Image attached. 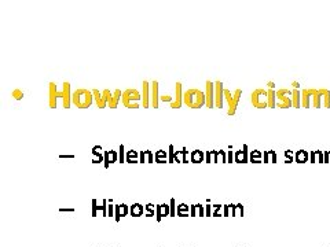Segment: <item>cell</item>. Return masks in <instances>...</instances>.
I'll use <instances>...</instances> for the list:
<instances>
[{"label":"cell","instance_id":"6da1fadb","mask_svg":"<svg viewBox=\"0 0 330 247\" xmlns=\"http://www.w3.org/2000/svg\"><path fill=\"white\" fill-rule=\"evenodd\" d=\"M183 103L190 109H200L206 104L205 92L198 88H190L183 93Z\"/></svg>","mask_w":330,"mask_h":247},{"label":"cell","instance_id":"7a4b0ae2","mask_svg":"<svg viewBox=\"0 0 330 247\" xmlns=\"http://www.w3.org/2000/svg\"><path fill=\"white\" fill-rule=\"evenodd\" d=\"M94 103L92 91L87 88H79L74 92H72V104L79 109H88Z\"/></svg>","mask_w":330,"mask_h":247},{"label":"cell","instance_id":"3957f363","mask_svg":"<svg viewBox=\"0 0 330 247\" xmlns=\"http://www.w3.org/2000/svg\"><path fill=\"white\" fill-rule=\"evenodd\" d=\"M121 102L127 109H139L142 102V93L135 88H128L123 92Z\"/></svg>","mask_w":330,"mask_h":247},{"label":"cell","instance_id":"277c9868","mask_svg":"<svg viewBox=\"0 0 330 247\" xmlns=\"http://www.w3.org/2000/svg\"><path fill=\"white\" fill-rule=\"evenodd\" d=\"M242 95V89H235L234 92L231 93V91H228L227 88H224V100L227 102V114L228 116H234L235 111H237L239 99H241Z\"/></svg>","mask_w":330,"mask_h":247},{"label":"cell","instance_id":"5b68a950","mask_svg":"<svg viewBox=\"0 0 330 247\" xmlns=\"http://www.w3.org/2000/svg\"><path fill=\"white\" fill-rule=\"evenodd\" d=\"M251 103L256 109H266L268 107V99H267V89L257 88L251 93Z\"/></svg>","mask_w":330,"mask_h":247},{"label":"cell","instance_id":"8992f818","mask_svg":"<svg viewBox=\"0 0 330 247\" xmlns=\"http://www.w3.org/2000/svg\"><path fill=\"white\" fill-rule=\"evenodd\" d=\"M292 91L287 88H281L277 91V107L279 109H287L292 107Z\"/></svg>","mask_w":330,"mask_h":247},{"label":"cell","instance_id":"52a82bcc","mask_svg":"<svg viewBox=\"0 0 330 247\" xmlns=\"http://www.w3.org/2000/svg\"><path fill=\"white\" fill-rule=\"evenodd\" d=\"M58 99H62V104H63L65 109H70L72 106V91H70V82L65 81L62 84V91L57 92Z\"/></svg>","mask_w":330,"mask_h":247},{"label":"cell","instance_id":"ba28073f","mask_svg":"<svg viewBox=\"0 0 330 247\" xmlns=\"http://www.w3.org/2000/svg\"><path fill=\"white\" fill-rule=\"evenodd\" d=\"M92 91V95H94V102H95L96 107H99V109H105L107 107V100H109V95L112 92H110V89H103V91H98V89H91Z\"/></svg>","mask_w":330,"mask_h":247},{"label":"cell","instance_id":"9c48e42d","mask_svg":"<svg viewBox=\"0 0 330 247\" xmlns=\"http://www.w3.org/2000/svg\"><path fill=\"white\" fill-rule=\"evenodd\" d=\"M205 98H206V104L205 106L208 109H213L215 107V82L206 80L205 81Z\"/></svg>","mask_w":330,"mask_h":247},{"label":"cell","instance_id":"30bf717a","mask_svg":"<svg viewBox=\"0 0 330 247\" xmlns=\"http://www.w3.org/2000/svg\"><path fill=\"white\" fill-rule=\"evenodd\" d=\"M183 85L180 81H176L175 84V95H173V102L171 103V109H180L183 104Z\"/></svg>","mask_w":330,"mask_h":247},{"label":"cell","instance_id":"8fae6325","mask_svg":"<svg viewBox=\"0 0 330 247\" xmlns=\"http://www.w3.org/2000/svg\"><path fill=\"white\" fill-rule=\"evenodd\" d=\"M223 100H224V86L221 81L215 82V107L221 109L223 107Z\"/></svg>","mask_w":330,"mask_h":247},{"label":"cell","instance_id":"7c38bea8","mask_svg":"<svg viewBox=\"0 0 330 247\" xmlns=\"http://www.w3.org/2000/svg\"><path fill=\"white\" fill-rule=\"evenodd\" d=\"M151 88H150V106L153 109H158L160 107V91H158V81L157 80H154V81L150 82Z\"/></svg>","mask_w":330,"mask_h":247},{"label":"cell","instance_id":"4fadbf2b","mask_svg":"<svg viewBox=\"0 0 330 247\" xmlns=\"http://www.w3.org/2000/svg\"><path fill=\"white\" fill-rule=\"evenodd\" d=\"M150 82L147 81V80H143L142 81V104H143V109H147V107H151L150 106Z\"/></svg>","mask_w":330,"mask_h":247},{"label":"cell","instance_id":"5bb4252c","mask_svg":"<svg viewBox=\"0 0 330 247\" xmlns=\"http://www.w3.org/2000/svg\"><path fill=\"white\" fill-rule=\"evenodd\" d=\"M57 84H55L54 81H51L50 84H48V106L51 107V109H55L57 107V103H58V96H57Z\"/></svg>","mask_w":330,"mask_h":247},{"label":"cell","instance_id":"9a60e30c","mask_svg":"<svg viewBox=\"0 0 330 247\" xmlns=\"http://www.w3.org/2000/svg\"><path fill=\"white\" fill-rule=\"evenodd\" d=\"M121 96H123V92H121V89H114V91L109 95L107 106H109L110 109H116V107L119 106L120 100H121Z\"/></svg>","mask_w":330,"mask_h":247},{"label":"cell","instance_id":"2e32d148","mask_svg":"<svg viewBox=\"0 0 330 247\" xmlns=\"http://www.w3.org/2000/svg\"><path fill=\"white\" fill-rule=\"evenodd\" d=\"M168 215H171V207H169V205H157V210H155V220L158 222L162 220V217H168Z\"/></svg>","mask_w":330,"mask_h":247},{"label":"cell","instance_id":"e0dca14e","mask_svg":"<svg viewBox=\"0 0 330 247\" xmlns=\"http://www.w3.org/2000/svg\"><path fill=\"white\" fill-rule=\"evenodd\" d=\"M249 161V151H248V146H244L241 151H235L234 152V162L238 163H245Z\"/></svg>","mask_w":330,"mask_h":247},{"label":"cell","instance_id":"ac0fdd59","mask_svg":"<svg viewBox=\"0 0 330 247\" xmlns=\"http://www.w3.org/2000/svg\"><path fill=\"white\" fill-rule=\"evenodd\" d=\"M205 161V152L201 150H194L190 154V162L191 163H201Z\"/></svg>","mask_w":330,"mask_h":247},{"label":"cell","instance_id":"d6986e66","mask_svg":"<svg viewBox=\"0 0 330 247\" xmlns=\"http://www.w3.org/2000/svg\"><path fill=\"white\" fill-rule=\"evenodd\" d=\"M311 106V88H305L301 91V107H310Z\"/></svg>","mask_w":330,"mask_h":247},{"label":"cell","instance_id":"ffe728a7","mask_svg":"<svg viewBox=\"0 0 330 247\" xmlns=\"http://www.w3.org/2000/svg\"><path fill=\"white\" fill-rule=\"evenodd\" d=\"M129 214L132 217H140V215H143V206L140 203H134L132 206H129Z\"/></svg>","mask_w":330,"mask_h":247},{"label":"cell","instance_id":"44dd1931","mask_svg":"<svg viewBox=\"0 0 330 247\" xmlns=\"http://www.w3.org/2000/svg\"><path fill=\"white\" fill-rule=\"evenodd\" d=\"M125 162H128V163H139V152L135 151V150H129V151H127Z\"/></svg>","mask_w":330,"mask_h":247},{"label":"cell","instance_id":"7402d4cb","mask_svg":"<svg viewBox=\"0 0 330 247\" xmlns=\"http://www.w3.org/2000/svg\"><path fill=\"white\" fill-rule=\"evenodd\" d=\"M292 103H293V107H296V109L301 106V91H298V89L292 91Z\"/></svg>","mask_w":330,"mask_h":247},{"label":"cell","instance_id":"603a6c76","mask_svg":"<svg viewBox=\"0 0 330 247\" xmlns=\"http://www.w3.org/2000/svg\"><path fill=\"white\" fill-rule=\"evenodd\" d=\"M267 99H268V107H277V91L275 89H267Z\"/></svg>","mask_w":330,"mask_h":247},{"label":"cell","instance_id":"cb8c5ba5","mask_svg":"<svg viewBox=\"0 0 330 247\" xmlns=\"http://www.w3.org/2000/svg\"><path fill=\"white\" fill-rule=\"evenodd\" d=\"M231 214H232V217H242V215H244V206H242L241 203L232 205V206H231Z\"/></svg>","mask_w":330,"mask_h":247},{"label":"cell","instance_id":"d4e9b609","mask_svg":"<svg viewBox=\"0 0 330 247\" xmlns=\"http://www.w3.org/2000/svg\"><path fill=\"white\" fill-rule=\"evenodd\" d=\"M205 162L217 163V151H205Z\"/></svg>","mask_w":330,"mask_h":247},{"label":"cell","instance_id":"484cf974","mask_svg":"<svg viewBox=\"0 0 330 247\" xmlns=\"http://www.w3.org/2000/svg\"><path fill=\"white\" fill-rule=\"evenodd\" d=\"M261 156H263L261 152L255 150V151H251V154H249V161L253 163H260L261 162Z\"/></svg>","mask_w":330,"mask_h":247},{"label":"cell","instance_id":"4316f807","mask_svg":"<svg viewBox=\"0 0 330 247\" xmlns=\"http://www.w3.org/2000/svg\"><path fill=\"white\" fill-rule=\"evenodd\" d=\"M308 156H310V154H308L307 151H304V150H301V151H297V154H296V162H298V163L307 162L308 161Z\"/></svg>","mask_w":330,"mask_h":247},{"label":"cell","instance_id":"83f0119b","mask_svg":"<svg viewBox=\"0 0 330 247\" xmlns=\"http://www.w3.org/2000/svg\"><path fill=\"white\" fill-rule=\"evenodd\" d=\"M92 163H100V162H105V154L102 151H92Z\"/></svg>","mask_w":330,"mask_h":247},{"label":"cell","instance_id":"f1b7e54d","mask_svg":"<svg viewBox=\"0 0 330 247\" xmlns=\"http://www.w3.org/2000/svg\"><path fill=\"white\" fill-rule=\"evenodd\" d=\"M264 162H277L275 151H264Z\"/></svg>","mask_w":330,"mask_h":247},{"label":"cell","instance_id":"f546056e","mask_svg":"<svg viewBox=\"0 0 330 247\" xmlns=\"http://www.w3.org/2000/svg\"><path fill=\"white\" fill-rule=\"evenodd\" d=\"M319 91H321L325 107H330V91H327V89H319Z\"/></svg>","mask_w":330,"mask_h":247},{"label":"cell","instance_id":"4dcf8cb0","mask_svg":"<svg viewBox=\"0 0 330 247\" xmlns=\"http://www.w3.org/2000/svg\"><path fill=\"white\" fill-rule=\"evenodd\" d=\"M107 206H109V200L103 199L102 203H100V206L98 207V211L102 214V217H107Z\"/></svg>","mask_w":330,"mask_h":247},{"label":"cell","instance_id":"1f68e13d","mask_svg":"<svg viewBox=\"0 0 330 247\" xmlns=\"http://www.w3.org/2000/svg\"><path fill=\"white\" fill-rule=\"evenodd\" d=\"M145 209H146V211H147V213H146V217H154V215H155L157 206H154L153 203H147L145 206Z\"/></svg>","mask_w":330,"mask_h":247},{"label":"cell","instance_id":"d6a6232c","mask_svg":"<svg viewBox=\"0 0 330 247\" xmlns=\"http://www.w3.org/2000/svg\"><path fill=\"white\" fill-rule=\"evenodd\" d=\"M11 96H13V99H15V100H22L23 91H22V89L15 88V89H13V91H11Z\"/></svg>","mask_w":330,"mask_h":247},{"label":"cell","instance_id":"836d02e7","mask_svg":"<svg viewBox=\"0 0 330 247\" xmlns=\"http://www.w3.org/2000/svg\"><path fill=\"white\" fill-rule=\"evenodd\" d=\"M125 155H127L125 148H124V146H123V144H120V147H119V162H120V163H124V162H125Z\"/></svg>","mask_w":330,"mask_h":247},{"label":"cell","instance_id":"e575fe53","mask_svg":"<svg viewBox=\"0 0 330 247\" xmlns=\"http://www.w3.org/2000/svg\"><path fill=\"white\" fill-rule=\"evenodd\" d=\"M213 217H220L223 215V206L220 205H213V213H212Z\"/></svg>","mask_w":330,"mask_h":247},{"label":"cell","instance_id":"d590c367","mask_svg":"<svg viewBox=\"0 0 330 247\" xmlns=\"http://www.w3.org/2000/svg\"><path fill=\"white\" fill-rule=\"evenodd\" d=\"M168 162L169 163L175 162V147H173L172 144L168 147Z\"/></svg>","mask_w":330,"mask_h":247},{"label":"cell","instance_id":"8d00e7d4","mask_svg":"<svg viewBox=\"0 0 330 247\" xmlns=\"http://www.w3.org/2000/svg\"><path fill=\"white\" fill-rule=\"evenodd\" d=\"M178 213H189L190 214V206H187L186 203L178 205V209H176V214H178Z\"/></svg>","mask_w":330,"mask_h":247},{"label":"cell","instance_id":"74e56055","mask_svg":"<svg viewBox=\"0 0 330 247\" xmlns=\"http://www.w3.org/2000/svg\"><path fill=\"white\" fill-rule=\"evenodd\" d=\"M119 207H120V214H121V217H124V215L129 214V206H128V205L121 203V205H119Z\"/></svg>","mask_w":330,"mask_h":247},{"label":"cell","instance_id":"f35d334b","mask_svg":"<svg viewBox=\"0 0 330 247\" xmlns=\"http://www.w3.org/2000/svg\"><path fill=\"white\" fill-rule=\"evenodd\" d=\"M154 156H155V158H160V159H168V151L158 150V151L154 152Z\"/></svg>","mask_w":330,"mask_h":247},{"label":"cell","instance_id":"ab89813d","mask_svg":"<svg viewBox=\"0 0 330 247\" xmlns=\"http://www.w3.org/2000/svg\"><path fill=\"white\" fill-rule=\"evenodd\" d=\"M146 162L147 163H153L155 161V156H154V154H153V151H150V150H146Z\"/></svg>","mask_w":330,"mask_h":247},{"label":"cell","instance_id":"60d3db41","mask_svg":"<svg viewBox=\"0 0 330 247\" xmlns=\"http://www.w3.org/2000/svg\"><path fill=\"white\" fill-rule=\"evenodd\" d=\"M109 159H110V163L117 162V161H119V152L110 150V151H109Z\"/></svg>","mask_w":330,"mask_h":247},{"label":"cell","instance_id":"b9f144b4","mask_svg":"<svg viewBox=\"0 0 330 247\" xmlns=\"http://www.w3.org/2000/svg\"><path fill=\"white\" fill-rule=\"evenodd\" d=\"M227 162V152L223 151V150H220V151H217V162Z\"/></svg>","mask_w":330,"mask_h":247},{"label":"cell","instance_id":"7bdbcfd3","mask_svg":"<svg viewBox=\"0 0 330 247\" xmlns=\"http://www.w3.org/2000/svg\"><path fill=\"white\" fill-rule=\"evenodd\" d=\"M114 211H116V205H113L112 200H109V206H107V215L114 217Z\"/></svg>","mask_w":330,"mask_h":247},{"label":"cell","instance_id":"ee69618b","mask_svg":"<svg viewBox=\"0 0 330 247\" xmlns=\"http://www.w3.org/2000/svg\"><path fill=\"white\" fill-rule=\"evenodd\" d=\"M169 207H171V217H176V200L173 199H171V202H169Z\"/></svg>","mask_w":330,"mask_h":247},{"label":"cell","instance_id":"f6af8a7d","mask_svg":"<svg viewBox=\"0 0 330 247\" xmlns=\"http://www.w3.org/2000/svg\"><path fill=\"white\" fill-rule=\"evenodd\" d=\"M91 203H92V213L91 214H92V217H96V215H98V207H99L98 206V200L92 199Z\"/></svg>","mask_w":330,"mask_h":247},{"label":"cell","instance_id":"bcb514c9","mask_svg":"<svg viewBox=\"0 0 330 247\" xmlns=\"http://www.w3.org/2000/svg\"><path fill=\"white\" fill-rule=\"evenodd\" d=\"M175 162L183 163V152H182V150H180V151H175Z\"/></svg>","mask_w":330,"mask_h":247},{"label":"cell","instance_id":"7dc6e473","mask_svg":"<svg viewBox=\"0 0 330 247\" xmlns=\"http://www.w3.org/2000/svg\"><path fill=\"white\" fill-rule=\"evenodd\" d=\"M212 209H213V205H211V203H208L206 206H205V217H211L212 215Z\"/></svg>","mask_w":330,"mask_h":247},{"label":"cell","instance_id":"c3c4849f","mask_svg":"<svg viewBox=\"0 0 330 247\" xmlns=\"http://www.w3.org/2000/svg\"><path fill=\"white\" fill-rule=\"evenodd\" d=\"M231 206H232V205H223V215H224V217H228V215H230Z\"/></svg>","mask_w":330,"mask_h":247},{"label":"cell","instance_id":"681fc988","mask_svg":"<svg viewBox=\"0 0 330 247\" xmlns=\"http://www.w3.org/2000/svg\"><path fill=\"white\" fill-rule=\"evenodd\" d=\"M105 154V162H103V166H105V169H109L110 166V159H109V151H105L103 152Z\"/></svg>","mask_w":330,"mask_h":247},{"label":"cell","instance_id":"f907efd6","mask_svg":"<svg viewBox=\"0 0 330 247\" xmlns=\"http://www.w3.org/2000/svg\"><path fill=\"white\" fill-rule=\"evenodd\" d=\"M197 209H198V215H200V217H205V207L202 206V205L198 203Z\"/></svg>","mask_w":330,"mask_h":247},{"label":"cell","instance_id":"816d5d0a","mask_svg":"<svg viewBox=\"0 0 330 247\" xmlns=\"http://www.w3.org/2000/svg\"><path fill=\"white\" fill-rule=\"evenodd\" d=\"M160 100H162V102H169V103H172V102H173V96H171V95H162L161 98H160Z\"/></svg>","mask_w":330,"mask_h":247},{"label":"cell","instance_id":"f5cc1de1","mask_svg":"<svg viewBox=\"0 0 330 247\" xmlns=\"http://www.w3.org/2000/svg\"><path fill=\"white\" fill-rule=\"evenodd\" d=\"M197 205H191V206H190V215H191V217H195L197 215Z\"/></svg>","mask_w":330,"mask_h":247},{"label":"cell","instance_id":"db71d44e","mask_svg":"<svg viewBox=\"0 0 330 247\" xmlns=\"http://www.w3.org/2000/svg\"><path fill=\"white\" fill-rule=\"evenodd\" d=\"M227 162H234V152L231 151V147H230V151H227Z\"/></svg>","mask_w":330,"mask_h":247},{"label":"cell","instance_id":"11a10c76","mask_svg":"<svg viewBox=\"0 0 330 247\" xmlns=\"http://www.w3.org/2000/svg\"><path fill=\"white\" fill-rule=\"evenodd\" d=\"M146 162V152L140 151L139 152V163H145Z\"/></svg>","mask_w":330,"mask_h":247},{"label":"cell","instance_id":"9f6ffc18","mask_svg":"<svg viewBox=\"0 0 330 247\" xmlns=\"http://www.w3.org/2000/svg\"><path fill=\"white\" fill-rule=\"evenodd\" d=\"M182 152H183V163H187V162H189V159H187V148L183 147Z\"/></svg>","mask_w":330,"mask_h":247},{"label":"cell","instance_id":"6f0895ef","mask_svg":"<svg viewBox=\"0 0 330 247\" xmlns=\"http://www.w3.org/2000/svg\"><path fill=\"white\" fill-rule=\"evenodd\" d=\"M155 162L157 163H169L168 159H160V158H155Z\"/></svg>","mask_w":330,"mask_h":247},{"label":"cell","instance_id":"680465c9","mask_svg":"<svg viewBox=\"0 0 330 247\" xmlns=\"http://www.w3.org/2000/svg\"><path fill=\"white\" fill-rule=\"evenodd\" d=\"M292 85H293V89H298V88H300V84H298L297 81H293V82H292Z\"/></svg>","mask_w":330,"mask_h":247},{"label":"cell","instance_id":"91938a15","mask_svg":"<svg viewBox=\"0 0 330 247\" xmlns=\"http://www.w3.org/2000/svg\"><path fill=\"white\" fill-rule=\"evenodd\" d=\"M91 151H102V147H100V146H94Z\"/></svg>","mask_w":330,"mask_h":247},{"label":"cell","instance_id":"94428289","mask_svg":"<svg viewBox=\"0 0 330 247\" xmlns=\"http://www.w3.org/2000/svg\"><path fill=\"white\" fill-rule=\"evenodd\" d=\"M59 158H62V159H63V158H68V159H73V158H74V155H59Z\"/></svg>","mask_w":330,"mask_h":247},{"label":"cell","instance_id":"6125c7cd","mask_svg":"<svg viewBox=\"0 0 330 247\" xmlns=\"http://www.w3.org/2000/svg\"><path fill=\"white\" fill-rule=\"evenodd\" d=\"M178 215H179V217H189L190 214L189 213H178Z\"/></svg>","mask_w":330,"mask_h":247},{"label":"cell","instance_id":"be15d7a7","mask_svg":"<svg viewBox=\"0 0 330 247\" xmlns=\"http://www.w3.org/2000/svg\"><path fill=\"white\" fill-rule=\"evenodd\" d=\"M61 211H74V209H59Z\"/></svg>","mask_w":330,"mask_h":247},{"label":"cell","instance_id":"e7e4bbea","mask_svg":"<svg viewBox=\"0 0 330 247\" xmlns=\"http://www.w3.org/2000/svg\"><path fill=\"white\" fill-rule=\"evenodd\" d=\"M274 86H275V85H274V82H272V81H270V82H268V88H270V89H274Z\"/></svg>","mask_w":330,"mask_h":247}]
</instances>
